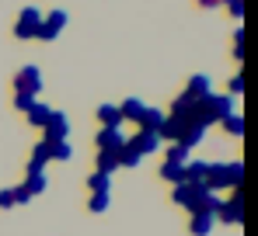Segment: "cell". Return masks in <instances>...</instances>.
Listing matches in <instances>:
<instances>
[{
  "instance_id": "1",
  "label": "cell",
  "mask_w": 258,
  "mask_h": 236,
  "mask_svg": "<svg viewBox=\"0 0 258 236\" xmlns=\"http://www.w3.org/2000/svg\"><path fill=\"white\" fill-rule=\"evenodd\" d=\"M241 181H244V163L241 160H230V163H210V170H206V188L210 191H237L241 188Z\"/></svg>"
},
{
  "instance_id": "2",
  "label": "cell",
  "mask_w": 258,
  "mask_h": 236,
  "mask_svg": "<svg viewBox=\"0 0 258 236\" xmlns=\"http://www.w3.org/2000/svg\"><path fill=\"white\" fill-rule=\"evenodd\" d=\"M216 222H227V226H241V222H244V195H241V188L230 191L227 201H220V208H216Z\"/></svg>"
},
{
  "instance_id": "3",
  "label": "cell",
  "mask_w": 258,
  "mask_h": 236,
  "mask_svg": "<svg viewBox=\"0 0 258 236\" xmlns=\"http://www.w3.org/2000/svg\"><path fill=\"white\" fill-rule=\"evenodd\" d=\"M39 25H42V11L39 7H21V14H18V21H14V39L28 42L35 39V32H39Z\"/></svg>"
},
{
  "instance_id": "4",
  "label": "cell",
  "mask_w": 258,
  "mask_h": 236,
  "mask_svg": "<svg viewBox=\"0 0 258 236\" xmlns=\"http://www.w3.org/2000/svg\"><path fill=\"white\" fill-rule=\"evenodd\" d=\"M39 90H42V70L39 66H21L18 70V77H14V94H28V97H39Z\"/></svg>"
},
{
  "instance_id": "5",
  "label": "cell",
  "mask_w": 258,
  "mask_h": 236,
  "mask_svg": "<svg viewBox=\"0 0 258 236\" xmlns=\"http://www.w3.org/2000/svg\"><path fill=\"white\" fill-rule=\"evenodd\" d=\"M45 143H67L70 139V118H67V111H49V122H45Z\"/></svg>"
},
{
  "instance_id": "6",
  "label": "cell",
  "mask_w": 258,
  "mask_h": 236,
  "mask_svg": "<svg viewBox=\"0 0 258 236\" xmlns=\"http://www.w3.org/2000/svg\"><path fill=\"white\" fill-rule=\"evenodd\" d=\"M203 108L210 111V118H213L216 125H220L227 115H234V111H237V108H234V97H230V94H216V90L210 94V97H203Z\"/></svg>"
},
{
  "instance_id": "7",
  "label": "cell",
  "mask_w": 258,
  "mask_h": 236,
  "mask_svg": "<svg viewBox=\"0 0 258 236\" xmlns=\"http://www.w3.org/2000/svg\"><path fill=\"white\" fill-rule=\"evenodd\" d=\"M45 184H49V181H45V174H28V177H25V184H21V188H14V201H18V205H28L32 198H39L45 191Z\"/></svg>"
},
{
  "instance_id": "8",
  "label": "cell",
  "mask_w": 258,
  "mask_h": 236,
  "mask_svg": "<svg viewBox=\"0 0 258 236\" xmlns=\"http://www.w3.org/2000/svg\"><path fill=\"white\" fill-rule=\"evenodd\" d=\"M126 143L140 153V157H150V153H157V150L164 146L157 132H136V136H126Z\"/></svg>"
},
{
  "instance_id": "9",
  "label": "cell",
  "mask_w": 258,
  "mask_h": 236,
  "mask_svg": "<svg viewBox=\"0 0 258 236\" xmlns=\"http://www.w3.org/2000/svg\"><path fill=\"white\" fill-rule=\"evenodd\" d=\"M196 198H199V184H185V181H181V184H174V188H171V201H174V205H181L188 215L196 212Z\"/></svg>"
},
{
  "instance_id": "10",
  "label": "cell",
  "mask_w": 258,
  "mask_h": 236,
  "mask_svg": "<svg viewBox=\"0 0 258 236\" xmlns=\"http://www.w3.org/2000/svg\"><path fill=\"white\" fill-rule=\"evenodd\" d=\"M185 94H188V97H196V101H203V97H210V94H213V80L206 77V73H192L188 83H185Z\"/></svg>"
},
{
  "instance_id": "11",
  "label": "cell",
  "mask_w": 258,
  "mask_h": 236,
  "mask_svg": "<svg viewBox=\"0 0 258 236\" xmlns=\"http://www.w3.org/2000/svg\"><path fill=\"white\" fill-rule=\"evenodd\" d=\"M164 118H168V111H161V108H147V104H143V111H140V118H136V125H140V132H157V129L164 125Z\"/></svg>"
},
{
  "instance_id": "12",
  "label": "cell",
  "mask_w": 258,
  "mask_h": 236,
  "mask_svg": "<svg viewBox=\"0 0 258 236\" xmlns=\"http://www.w3.org/2000/svg\"><path fill=\"white\" fill-rule=\"evenodd\" d=\"M94 143H98V150H112V153H119V150L126 146V136H122V129H101Z\"/></svg>"
},
{
  "instance_id": "13",
  "label": "cell",
  "mask_w": 258,
  "mask_h": 236,
  "mask_svg": "<svg viewBox=\"0 0 258 236\" xmlns=\"http://www.w3.org/2000/svg\"><path fill=\"white\" fill-rule=\"evenodd\" d=\"M216 226V215L213 212H196L192 219H188V233L192 236H210Z\"/></svg>"
},
{
  "instance_id": "14",
  "label": "cell",
  "mask_w": 258,
  "mask_h": 236,
  "mask_svg": "<svg viewBox=\"0 0 258 236\" xmlns=\"http://www.w3.org/2000/svg\"><path fill=\"white\" fill-rule=\"evenodd\" d=\"M206 132H210L206 125H185V129H181V136H178V146H185V150H196V146L206 139Z\"/></svg>"
},
{
  "instance_id": "15",
  "label": "cell",
  "mask_w": 258,
  "mask_h": 236,
  "mask_svg": "<svg viewBox=\"0 0 258 236\" xmlns=\"http://www.w3.org/2000/svg\"><path fill=\"white\" fill-rule=\"evenodd\" d=\"M210 170V160H188L185 163V184H203Z\"/></svg>"
},
{
  "instance_id": "16",
  "label": "cell",
  "mask_w": 258,
  "mask_h": 236,
  "mask_svg": "<svg viewBox=\"0 0 258 236\" xmlns=\"http://www.w3.org/2000/svg\"><path fill=\"white\" fill-rule=\"evenodd\" d=\"M98 122H101V129H119L122 125V115H119V104H101L98 111Z\"/></svg>"
},
{
  "instance_id": "17",
  "label": "cell",
  "mask_w": 258,
  "mask_h": 236,
  "mask_svg": "<svg viewBox=\"0 0 258 236\" xmlns=\"http://www.w3.org/2000/svg\"><path fill=\"white\" fill-rule=\"evenodd\" d=\"M49 111H52L49 104L35 101V104H32V108L25 111V118H28V125H32V129H45V122H49Z\"/></svg>"
},
{
  "instance_id": "18",
  "label": "cell",
  "mask_w": 258,
  "mask_h": 236,
  "mask_svg": "<svg viewBox=\"0 0 258 236\" xmlns=\"http://www.w3.org/2000/svg\"><path fill=\"white\" fill-rule=\"evenodd\" d=\"M87 188H91V195H105V191H112V174H101V170L87 174Z\"/></svg>"
},
{
  "instance_id": "19",
  "label": "cell",
  "mask_w": 258,
  "mask_h": 236,
  "mask_svg": "<svg viewBox=\"0 0 258 236\" xmlns=\"http://www.w3.org/2000/svg\"><path fill=\"white\" fill-rule=\"evenodd\" d=\"M220 125H223V132H227L230 139H241V136H244V115H241V111L227 115L223 122H220Z\"/></svg>"
},
{
  "instance_id": "20",
  "label": "cell",
  "mask_w": 258,
  "mask_h": 236,
  "mask_svg": "<svg viewBox=\"0 0 258 236\" xmlns=\"http://www.w3.org/2000/svg\"><path fill=\"white\" fill-rule=\"evenodd\" d=\"M161 181H168V184H181V181H185V163H171V160H164V167H161Z\"/></svg>"
},
{
  "instance_id": "21",
  "label": "cell",
  "mask_w": 258,
  "mask_h": 236,
  "mask_svg": "<svg viewBox=\"0 0 258 236\" xmlns=\"http://www.w3.org/2000/svg\"><path fill=\"white\" fill-rule=\"evenodd\" d=\"M94 163H98L101 174H115V170H119V153H112V150H98V160H94Z\"/></svg>"
},
{
  "instance_id": "22",
  "label": "cell",
  "mask_w": 258,
  "mask_h": 236,
  "mask_svg": "<svg viewBox=\"0 0 258 236\" xmlns=\"http://www.w3.org/2000/svg\"><path fill=\"white\" fill-rule=\"evenodd\" d=\"M140 111H143V101H140V97H126V101L119 104L122 122H136V118H140Z\"/></svg>"
},
{
  "instance_id": "23",
  "label": "cell",
  "mask_w": 258,
  "mask_h": 236,
  "mask_svg": "<svg viewBox=\"0 0 258 236\" xmlns=\"http://www.w3.org/2000/svg\"><path fill=\"white\" fill-rule=\"evenodd\" d=\"M108 205H112V191H105V195H91V198H87V212H94V215L108 212Z\"/></svg>"
},
{
  "instance_id": "24",
  "label": "cell",
  "mask_w": 258,
  "mask_h": 236,
  "mask_svg": "<svg viewBox=\"0 0 258 236\" xmlns=\"http://www.w3.org/2000/svg\"><path fill=\"white\" fill-rule=\"evenodd\" d=\"M49 160H59V163L74 160V146L70 143H49Z\"/></svg>"
},
{
  "instance_id": "25",
  "label": "cell",
  "mask_w": 258,
  "mask_h": 236,
  "mask_svg": "<svg viewBox=\"0 0 258 236\" xmlns=\"http://www.w3.org/2000/svg\"><path fill=\"white\" fill-rule=\"evenodd\" d=\"M140 163H143V157H140V153L126 143V146L119 150V167H140Z\"/></svg>"
},
{
  "instance_id": "26",
  "label": "cell",
  "mask_w": 258,
  "mask_h": 236,
  "mask_svg": "<svg viewBox=\"0 0 258 236\" xmlns=\"http://www.w3.org/2000/svg\"><path fill=\"white\" fill-rule=\"evenodd\" d=\"M164 160H171V163H188V160H192V150H185V146L171 143V146H168V153H164Z\"/></svg>"
},
{
  "instance_id": "27",
  "label": "cell",
  "mask_w": 258,
  "mask_h": 236,
  "mask_svg": "<svg viewBox=\"0 0 258 236\" xmlns=\"http://www.w3.org/2000/svg\"><path fill=\"white\" fill-rule=\"evenodd\" d=\"M59 32H63V28L49 25V21L42 18V25H39V32H35V39H39V42H56V39H59Z\"/></svg>"
},
{
  "instance_id": "28",
  "label": "cell",
  "mask_w": 258,
  "mask_h": 236,
  "mask_svg": "<svg viewBox=\"0 0 258 236\" xmlns=\"http://www.w3.org/2000/svg\"><path fill=\"white\" fill-rule=\"evenodd\" d=\"M223 7L230 11V18L241 25V18H244V0H223Z\"/></svg>"
},
{
  "instance_id": "29",
  "label": "cell",
  "mask_w": 258,
  "mask_h": 236,
  "mask_svg": "<svg viewBox=\"0 0 258 236\" xmlns=\"http://www.w3.org/2000/svg\"><path fill=\"white\" fill-rule=\"evenodd\" d=\"M32 160H39V163H49V143H45V139H39V143H35V150H32Z\"/></svg>"
},
{
  "instance_id": "30",
  "label": "cell",
  "mask_w": 258,
  "mask_h": 236,
  "mask_svg": "<svg viewBox=\"0 0 258 236\" xmlns=\"http://www.w3.org/2000/svg\"><path fill=\"white\" fill-rule=\"evenodd\" d=\"M35 101H39V97H28V94H14V108H18V111H28V108H32Z\"/></svg>"
},
{
  "instance_id": "31",
  "label": "cell",
  "mask_w": 258,
  "mask_h": 236,
  "mask_svg": "<svg viewBox=\"0 0 258 236\" xmlns=\"http://www.w3.org/2000/svg\"><path fill=\"white\" fill-rule=\"evenodd\" d=\"M227 90H230V97L244 94V77H241V73H237V77H230V83H227Z\"/></svg>"
},
{
  "instance_id": "32",
  "label": "cell",
  "mask_w": 258,
  "mask_h": 236,
  "mask_svg": "<svg viewBox=\"0 0 258 236\" xmlns=\"http://www.w3.org/2000/svg\"><path fill=\"white\" fill-rule=\"evenodd\" d=\"M14 188H0V208H14Z\"/></svg>"
},
{
  "instance_id": "33",
  "label": "cell",
  "mask_w": 258,
  "mask_h": 236,
  "mask_svg": "<svg viewBox=\"0 0 258 236\" xmlns=\"http://www.w3.org/2000/svg\"><path fill=\"white\" fill-rule=\"evenodd\" d=\"M28 174H45V163H39V160H28Z\"/></svg>"
}]
</instances>
